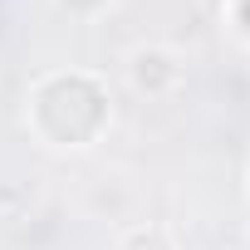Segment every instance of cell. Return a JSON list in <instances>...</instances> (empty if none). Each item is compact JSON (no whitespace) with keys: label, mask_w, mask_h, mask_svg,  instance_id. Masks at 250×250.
<instances>
[{"label":"cell","mask_w":250,"mask_h":250,"mask_svg":"<svg viewBox=\"0 0 250 250\" xmlns=\"http://www.w3.org/2000/svg\"><path fill=\"white\" fill-rule=\"evenodd\" d=\"M123 74H128V88L138 98H172L187 79V64L172 44H133Z\"/></svg>","instance_id":"obj_1"},{"label":"cell","mask_w":250,"mask_h":250,"mask_svg":"<svg viewBox=\"0 0 250 250\" xmlns=\"http://www.w3.org/2000/svg\"><path fill=\"white\" fill-rule=\"evenodd\" d=\"M113 250H177V240L162 221H147V226H128Z\"/></svg>","instance_id":"obj_2"},{"label":"cell","mask_w":250,"mask_h":250,"mask_svg":"<svg viewBox=\"0 0 250 250\" xmlns=\"http://www.w3.org/2000/svg\"><path fill=\"white\" fill-rule=\"evenodd\" d=\"M54 5H59L64 15H74V20H98L113 0H54Z\"/></svg>","instance_id":"obj_3"},{"label":"cell","mask_w":250,"mask_h":250,"mask_svg":"<svg viewBox=\"0 0 250 250\" xmlns=\"http://www.w3.org/2000/svg\"><path fill=\"white\" fill-rule=\"evenodd\" d=\"M245 250H250V226H245Z\"/></svg>","instance_id":"obj_4"}]
</instances>
